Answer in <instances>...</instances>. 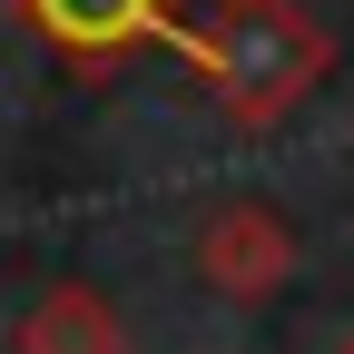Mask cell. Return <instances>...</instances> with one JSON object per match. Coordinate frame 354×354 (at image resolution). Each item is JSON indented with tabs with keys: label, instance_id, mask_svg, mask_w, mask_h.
<instances>
[{
	"label": "cell",
	"instance_id": "obj_3",
	"mask_svg": "<svg viewBox=\"0 0 354 354\" xmlns=\"http://www.w3.org/2000/svg\"><path fill=\"white\" fill-rule=\"evenodd\" d=\"M30 20L59 50H138V39H177L167 0H30Z\"/></svg>",
	"mask_w": 354,
	"mask_h": 354
},
{
	"label": "cell",
	"instance_id": "obj_4",
	"mask_svg": "<svg viewBox=\"0 0 354 354\" xmlns=\"http://www.w3.org/2000/svg\"><path fill=\"white\" fill-rule=\"evenodd\" d=\"M20 354H118V315L88 286H50L20 315Z\"/></svg>",
	"mask_w": 354,
	"mask_h": 354
},
{
	"label": "cell",
	"instance_id": "obj_2",
	"mask_svg": "<svg viewBox=\"0 0 354 354\" xmlns=\"http://www.w3.org/2000/svg\"><path fill=\"white\" fill-rule=\"evenodd\" d=\"M197 276H207L216 295H276V286L295 276V236H286V216L256 207V197L216 207L207 236H197Z\"/></svg>",
	"mask_w": 354,
	"mask_h": 354
},
{
	"label": "cell",
	"instance_id": "obj_5",
	"mask_svg": "<svg viewBox=\"0 0 354 354\" xmlns=\"http://www.w3.org/2000/svg\"><path fill=\"white\" fill-rule=\"evenodd\" d=\"M344 354H354V335H344Z\"/></svg>",
	"mask_w": 354,
	"mask_h": 354
},
{
	"label": "cell",
	"instance_id": "obj_1",
	"mask_svg": "<svg viewBox=\"0 0 354 354\" xmlns=\"http://www.w3.org/2000/svg\"><path fill=\"white\" fill-rule=\"evenodd\" d=\"M187 50H197V69H207L216 88H227V109H236L246 128L286 118L305 88L325 79V30L305 20L295 0H227L216 30H197Z\"/></svg>",
	"mask_w": 354,
	"mask_h": 354
}]
</instances>
